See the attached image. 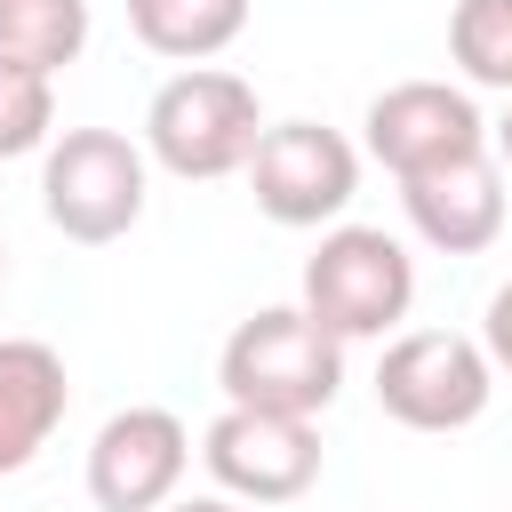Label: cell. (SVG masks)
I'll return each mask as SVG.
<instances>
[{
  "label": "cell",
  "mask_w": 512,
  "mask_h": 512,
  "mask_svg": "<svg viewBox=\"0 0 512 512\" xmlns=\"http://www.w3.org/2000/svg\"><path fill=\"white\" fill-rule=\"evenodd\" d=\"M344 384V336L320 328L312 312H256L224 336V400L240 408H280V416H320Z\"/></svg>",
  "instance_id": "6da1fadb"
},
{
  "label": "cell",
  "mask_w": 512,
  "mask_h": 512,
  "mask_svg": "<svg viewBox=\"0 0 512 512\" xmlns=\"http://www.w3.org/2000/svg\"><path fill=\"white\" fill-rule=\"evenodd\" d=\"M416 296V272L392 232L376 224H336L320 256L304 264V312L336 336H384Z\"/></svg>",
  "instance_id": "7a4b0ae2"
},
{
  "label": "cell",
  "mask_w": 512,
  "mask_h": 512,
  "mask_svg": "<svg viewBox=\"0 0 512 512\" xmlns=\"http://www.w3.org/2000/svg\"><path fill=\"white\" fill-rule=\"evenodd\" d=\"M152 152L176 168V176H224L256 152L264 120H256V88L240 72H176L160 96H152Z\"/></svg>",
  "instance_id": "3957f363"
},
{
  "label": "cell",
  "mask_w": 512,
  "mask_h": 512,
  "mask_svg": "<svg viewBox=\"0 0 512 512\" xmlns=\"http://www.w3.org/2000/svg\"><path fill=\"white\" fill-rule=\"evenodd\" d=\"M40 192H48V216L72 240H120L144 216V160L120 128H64Z\"/></svg>",
  "instance_id": "277c9868"
},
{
  "label": "cell",
  "mask_w": 512,
  "mask_h": 512,
  "mask_svg": "<svg viewBox=\"0 0 512 512\" xmlns=\"http://www.w3.org/2000/svg\"><path fill=\"white\" fill-rule=\"evenodd\" d=\"M376 400L416 432H456L488 408V352L456 328H416L376 360Z\"/></svg>",
  "instance_id": "5b68a950"
},
{
  "label": "cell",
  "mask_w": 512,
  "mask_h": 512,
  "mask_svg": "<svg viewBox=\"0 0 512 512\" xmlns=\"http://www.w3.org/2000/svg\"><path fill=\"white\" fill-rule=\"evenodd\" d=\"M248 176H256V208H264V216H280V224H320V216H336V208L352 200L360 160H352V144H344L336 128H320V120H280V128L256 136Z\"/></svg>",
  "instance_id": "8992f818"
},
{
  "label": "cell",
  "mask_w": 512,
  "mask_h": 512,
  "mask_svg": "<svg viewBox=\"0 0 512 512\" xmlns=\"http://www.w3.org/2000/svg\"><path fill=\"white\" fill-rule=\"evenodd\" d=\"M208 472L224 488L256 496V504H288L320 472V432H312V416H280V408H240L232 400L208 424Z\"/></svg>",
  "instance_id": "52a82bcc"
},
{
  "label": "cell",
  "mask_w": 512,
  "mask_h": 512,
  "mask_svg": "<svg viewBox=\"0 0 512 512\" xmlns=\"http://www.w3.org/2000/svg\"><path fill=\"white\" fill-rule=\"evenodd\" d=\"M368 152L392 168V176H424L440 160H464L480 152V112L464 88L448 80H400L368 104Z\"/></svg>",
  "instance_id": "ba28073f"
},
{
  "label": "cell",
  "mask_w": 512,
  "mask_h": 512,
  "mask_svg": "<svg viewBox=\"0 0 512 512\" xmlns=\"http://www.w3.org/2000/svg\"><path fill=\"white\" fill-rule=\"evenodd\" d=\"M184 456H192V440L168 408H120L88 448V496L104 512H152L184 480Z\"/></svg>",
  "instance_id": "9c48e42d"
},
{
  "label": "cell",
  "mask_w": 512,
  "mask_h": 512,
  "mask_svg": "<svg viewBox=\"0 0 512 512\" xmlns=\"http://www.w3.org/2000/svg\"><path fill=\"white\" fill-rule=\"evenodd\" d=\"M400 200H408L416 232L432 248H448V256H472V248H488L504 232V176H496L488 144L464 152V160H440L424 176H400Z\"/></svg>",
  "instance_id": "30bf717a"
},
{
  "label": "cell",
  "mask_w": 512,
  "mask_h": 512,
  "mask_svg": "<svg viewBox=\"0 0 512 512\" xmlns=\"http://www.w3.org/2000/svg\"><path fill=\"white\" fill-rule=\"evenodd\" d=\"M64 416V360L40 336L0 344V472H24Z\"/></svg>",
  "instance_id": "8fae6325"
},
{
  "label": "cell",
  "mask_w": 512,
  "mask_h": 512,
  "mask_svg": "<svg viewBox=\"0 0 512 512\" xmlns=\"http://www.w3.org/2000/svg\"><path fill=\"white\" fill-rule=\"evenodd\" d=\"M128 24L152 56H216L224 40H240L248 0H128Z\"/></svg>",
  "instance_id": "7c38bea8"
},
{
  "label": "cell",
  "mask_w": 512,
  "mask_h": 512,
  "mask_svg": "<svg viewBox=\"0 0 512 512\" xmlns=\"http://www.w3.org/2000/svg\"><path fill=\"white\" fill-rule=\"evenodd\" d=\"M88 48V0H0V56L56 72Z\"/></svg>",
  "instance_id": "4fadbf2b"
},
{
  "label": "cell",
  "mask_w": 512,
  "mask_h": 512,
  "mask_svg": "<svg viewBox=\"0 0 512 512\" xmlns=\"http://www.w3.org/2000/svg\"><path fill=\"white\" fill-rule=\"evenodd\" d=\"M448 56L480 88H512V0H456L448 16Z\"/></svg>",
  "instance_id": "5bb4252c"
},
{
  "label": "cell",
  "mask_w": 512,
  "mask_h": 512,
  "mask_svg": "<svg viewBox=\"0 0 512 512\" xmlns=\"http://www.w3.org/2000/svg\"><path fill=\"white\" fill-rule=\"evenodd\" d=\"M48 120H56V88H48V72L0 56V160L32 152V144L48 136Z\"/></svg>",
  "instance_id": "9a60e30c"
},
{
  "label": "cell",
  "mask_w": 512,
  "mask_h": 512,
  "mask_svg": "<svg viewBox=\"0 0 512 512\" xmlns=\"http://www.w3.org/2000/svg\"><path fill=\"white\" fill-rule=\"evenodd\" d=\"M488 360H496V368H512V280L488 296Z\"/></svg>",
  "instance_id": "2e32d148"
},
{
  "label": "cell",
  "mask_w": 512,
  "mask_h": 512,
  "mask_svg": "<svg viewBox=\"0 0 512 512\" xmlns=\"http://www.w3.org/2000/svg\"><path fill=\"white\" fill-rule=\"evenodd\" d=\"M496 144H504V160H512V112H504V128H496Z\"/></svg>",
  "instance_id": "e0dca14e"
},
{
  "label": "cell",
  "mask_w": 512,
  "mask_h": 512,
  "mask_svg": "<svg viewBox=\"0 0 512 512\" xmlns=\"http://www.w3.org/2000/svg\"><path fill=\"white\" fill-rule=\"evenodd\" d=\"M176 512H232V504H208V496H200V504H176Z\"/></svg>",
  "instance_id": "ac0fdd59"
},
{
  "label": "cell",
  "mask_w": 512,
  "mask_h": 512,
  "mask_svg": "<svg viewBox=\"0 0 512 512\" xmlns=\"http://www.w3.org/2000/svg\"><path fill=\"white\" fill-rule=\"evenodd\" d=\"M0 256H8V248H0Z\"/></svg>",
  "instance_id": "d6986e66"
}]
</instances>
